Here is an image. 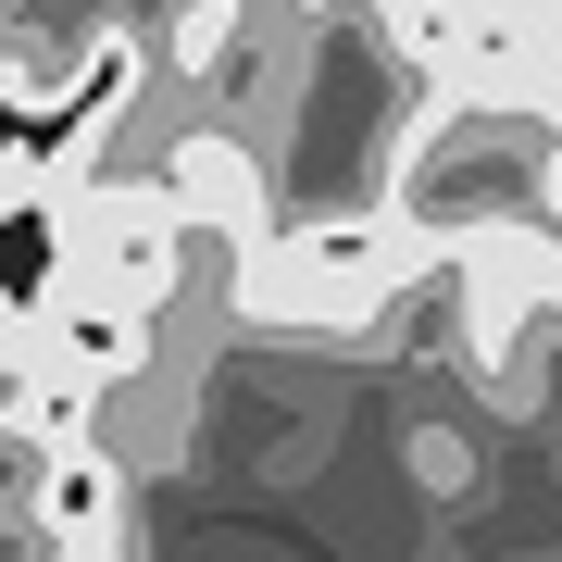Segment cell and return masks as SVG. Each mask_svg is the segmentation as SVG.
<instances>
[{"mask_svg":"<svg viewBox=\"0 0 562 562\" xmlns=\"http://www.w3.org/2000/svg\"><path fill=\"white\" fill-rule=\"evenodd\" d=\"M225 262H238L225 313L276 325V338H362V325L401 313L413 276H438V250H425L387 201L375 213H301V225H276V238H250Z\"/></svg>","mask_w":562,"mask_h":562,"instance_id":"obj_1","label":"cell"},{"mask_svg":"<svg viewBox=\"0 0 562 562\" xmlns=\"http://www.w3.org/2000/svg\"><path fill=\"white\" fill-rule=\"evenodd\" d=\"M150 176L176 188L188 238H213V250H250V238H276V150H262L238 113H188L176 138L150 150Z\"/></svg>","mask_w":562,"mask_h":562,"instance_id":"obj_2","label":"cell"},{"mask_svg":"<svg viewBox=\"0 0 562 562\" xmlns=\"http://www.w3.org/2000/svg\"><path fill=\"white\" fill-rule=\"evenodd\" d=\"M25 525H38L50 550H101L125 538V450L113 438H63L25 462Z\"/></svg>","mask_w":562,"mask_h":562,"instance_id":"obj_3","label":"cell"}]
</instances>
